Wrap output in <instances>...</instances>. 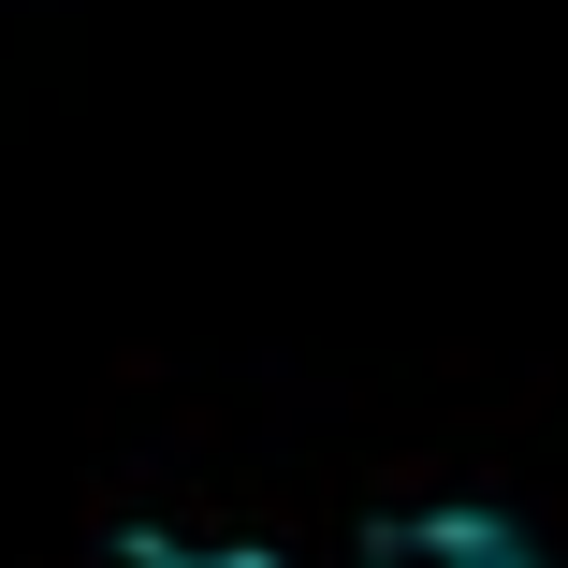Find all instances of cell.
Listing matches in <instances>:
<instances>
[{
    "label": "cell",
    "mask_w": 568,
    "mask_h": 568,
    "mask_svg": "<svg viewBox=\"0 0 568 568\" xmlns=\"http://www.w3.org/2000/svg\"><path fill=\"white\" fill-rule=\"evenodd\" d=\"M423 568H554L525 525H496V510H437L423 525Z\"/></svg>",
    "instance_id": "6da1fadb"
}]
</instances>
